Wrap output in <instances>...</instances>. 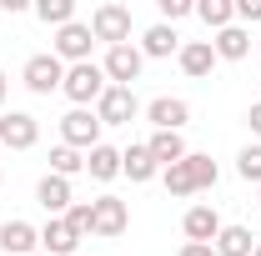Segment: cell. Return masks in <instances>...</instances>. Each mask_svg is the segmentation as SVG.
<instances>
[{"label": "cell", "instance_id": "1", "mask_svg": "<svg viewBox=\"0 0 261 256\" xmlns=\"http://www.w3.org/2000/svg\"><path fill=\"white\" fill-rule=\"evenodd\" d=\"M161 181H166L171 196H196V191H211L221 181V166L211 156H201V151H186V161H176V166L161 171Z\"/></svg>", "mask_w": 261, "mask_h": 256}, {"label": "cell", "instance_id": "31", "mask_svg": "<svg viewBox=\"0 0 261 256\" xmlns=\"http://www.w3.org/2000/svg\"><path fill=\"white\" fill-rule=\"evenodd\" d=\"M246 126H251V136H261V100L251 106V111H246Z\"/></svg>", "mask_w": 261, "mask_h": 256}, {"label": "cell", "instance_id": "18", "mask_svg": "<svg viewBox=\"0 0 261 256\" xmlns=\"http://www.w3.org/2000/svg\"><path fill=\"white\" fill-rule=\"evenodd\" d=\"M75 246H81V236L70 231L65 216H50V221L40 226V251H45V256H70Z\"/></svg>", "mask_w": 261, "mask_h": 256}, {"label": "cell", "instance_id": "20", "mask_svg": "<svg viewBox=\"0 0 261 256\" xmlns=\"http://www.w3.org/2000/svg\"><path fill=\"white\" fill-rule=\"evenodd\" d=\"M146 151L156 156V166H176V161H186V141H181V131H151V141H146Z\"/></svg>", "mask_w": 261, "mask_h": 256}, {"label": "cell", "instance_id": "8", "mask_svg": "<svg viewBox=\"0 0 261 256\" xmlns=\"http://www.w3.org/2000/svg\"><path fill=\"white\" fill-rule=\"evenodd\" d=\"M141 65H146L141 45H111V50H106V61H100V70H106V81H111V86H130V91H136Z\"/></svg>", "mask_w": 261, "mask_h": 256}, {"label": "cell", "instance_id": "10", "mask_svg": "<svg viewBox=\"0 0 261 256\" xmlns=\"http://www.w3.org/2000/svg\"><path fill=\"white\" fill-rule=\"evenodd\" d=\"M35 141H40V121H35L31 111H5V116H0V146L31 151Z\"/></svg>", "mask_w": 261, "mask_h": 256}, {"label": "cell", "instance_id": "13", "mask_svg": "<svg viewBox=\"0 0 261 256\" xmlns=\"http://www.w3.org/2000/svg\"><path fill=\"white\" fill-rule=\"evenodd\" d=\"M146 121H151L156 131H181L186 121H191V106H186L181 96H156L151 106H146Z\"/></svg>", "mask_w": 261, "mask_h": 256}, {"label": "cell", "instance_id": "2", "mask_svg": "<svg viewBox=\"0 0 261 256\" xmlns=\"http://www.w3.org/2000/svg\"><path fill=\"white\" fill-rule=\"evenodd\" d=\"M106 70H100L96 61H81V65H65V81H61V91L70 106H81V111H96V100L106 96Z\"/></svg>", "mask_w": 261, "mask_h": 256}, {"label": "cell", "instance_id": "17", "mask_svg": "<svg viewBox=\"0 0 261 256\" xmlns=\"http://www.w3.org/2000/svg\"><path fill=\"white\" fill-rule=\"evenodd\" d=\"M0 251L35 256V251H40V231H35L31 221H5V226H0Z\"/></svg>", "mask_w": 261, "mask_h": 256}, {"label": "cell", "instance_id": "22", "mask_svg": "<svg viewBox=\"0 0 261 256\" xmlns=\"http://www.w3.org/2000/svg\"><path fill=\"white\" fill-rule=\"evenodd\" d=\"M211 246H216V256H251L256 251V236H251V226H221V236Z\"/></svg>", "mask_w": 261, "mask_h": 256}, {"label": "cell", "instance_id": "14", "mask_svg": "<svg viewBox=\"0 0 261 256\" xmlns=\"http://www.w3.org/2000/svg\"><path fill=\"white\" fill-rule=\"evenodd\" d=\"M176 65L191 75V81H206L211 70H216V50H211V40H181V56Z\"/></svg>", "mask_w": 261, "mask_h": 256}, {"label": "cell", "instance_id": "21", "mask_svg": "<svg viewBox=\"0 0 261 256\" xmlns=\"http://www.w3.org/2000/svg\"><path fill=\"white\" fill-rule=\"evenodd\" d=\"M86 176H91V181H116V176H121V151L106 146V141H100L96 151H86Z\"/></svg>", "mask_w": 261, "mask_h": 256}, {"label": "cell", "instance_id": "26", "mask_svg": "<svg viewBox=\"0 0 261 256\" xmlns=\"http://www.w3.org/2000/svg\"><path fill=\"white\" fill-rule=\"evenodd\" d=\"M236 176H241V181H256V186H261V146H246V151L236 156Z\"/></svg>", "mask_w": 261, "mask_h": 256}, {"label": "cell", "instance_id": "29", "mask_svg": "<svg viewBox=\"0 0 261 256\" xmlns=\"http://www.w3.org/2000/svg\"><path fill=\"white\" fill-rule=\"evenodd\" d=\"M261 20V0H236V25H256Z\"/></svg>", "mask_w": 261, "mask_h": 256}, {"label": "cell", "instance_id": "12", "mask_svg": "<svg viewBox=\"0 0 261 256\" xmlns=\"http://www.w3.org/2000/svg\"><path fill=\"white\" fill-rule=\"evenodd\" d=\"M35 201L45 206V216H65L70 206H75V191H70V181L65 176H40V186H35Z\"/></svg>", "mask_w": 261, "mask_h": 256}, {"label": "cell", "instance_id": "9", "mask_svg": "<svg viewBox=\"0 0 261 256\" xmlns=\"http://www.w3.org/2000/svg\"><path fill=\"white\" fill-rule=\"evenodd\" d=\"M91 45H96V35H91V20H70V25H61V31H56V56H61L65 65L91 61Z\"/></svg>", "mask_w": 261, "mask_h": 256}, {"label": "cell", "instance_id": "28", "mask_svg": "<svg viewBox=\"0 0 261 256\" xmlns=\"http://www.w3.org/2000/svg\"><path fill=\"white\" fill-rule=\"evenodd\" d=\"M65 221H70L75 236H91V201H75V206L65 211Z\"/></svg>", "mask_w": 261, "mask_h": 256}, {"label": "cell", "instance_id": "4", "mask_svg": "<svg viewBox=\"0 0 261 256\" xmlns=\"http://www.w3.org/2000/svg\"><path fill=\"white\" fill-rule=\"evenodd\" d=\"M100 131H106V126L96 121V111L70 106V111L61 116V146H70V151L86 156V151H96V146H100Z\"/></svg>", "mask_w": 261, "mask_h": 256}, {"label": "cell", "instance_id": "19", "mask_svg": "<svg viewBox=\"0 0 261 256\" xmlns=\"http://www.w3.org/2000/svg\"><path fill=\"white\" fill-rule=\"evenodd\" d=\"M211 50H216V61H246L251 56V31L246 25H226V31L211 35Z\"/></svg>", "mask_w": 261, "mask_h": 256}, {"label": "cell", "instance_id": "15", "mask_svg": "<svg viewBox=\"0 0 261 256\" xmlns=\"http://www.w3.org/2000/svg\"><path fill=\"white\" fill-rule=\"evenodd\" d=\"M141 56L146 61H166V56H181V35H176V25H146V35H141Z\"/></svg>", "mask_w": 261, "mask_h": 256}, {"label": "cell", "instance_id": "3", "mask_svg": "<svg viewBox=\"0 0 261 256\" xmlns=\"http://www.w3.org/2000/svg\"><path fill=\"white\" fill-rule=\"evenodd\" d=\"M20 81H25L31 96H50V91H61V81H65V61L56 50H40V56H31L20 65Z\"/></svg>", "mask_w": 261, "mask_h": 256}, {"label": "cell", "instance_id": "11", "mask_svg": "<svg viewBox=\"0 0 261 256\" xmlns=\"http://www.w3.org/2000/svg\"><path fill=\"white\" fill-rule=\"evenodd\" d=\"M221 226H226V221H221V216H216V206H206V201H196L191 211L181 216V231H186V241H206V246L221 236Z\"/></svg>", "mask_w": 261, "mask_h": 256}, {"label": "cell", "instance_id": "23", "mask_svg": "<svg viewBox=\"0 0 261 256\" xmlns=\"http://www.w3.org/2000/svg\"><path fill=\"white\" fill-rule=\"evenodd\" d=\"M196 15L211 31H226V25H236V0H196Z\"/></svg>", "mask_w": 261, "mask_h": 256}, {"label": "cell", "instance_id": "30", "mask_svg": "<svg viewBox=\"0 0 261 256\" xmlns=\"http://www.w3.org/2000/svg\"><path fill=\"white\" fill-rule=\"evenodd\" d=\"M176 256H216V246H206V241H181Z\"/></svg>", "mask_w": 261, "mask_h": 256}, {"label": "cell", "instance_id": "33", "mask_svg": "<svg viewBox=\"0 0 261 256\" xmlns=\"http://www.w3.org/2000/svg\"><path fill=\"white\" fill-rule=\"evenodd\" d=\"M251 256H261V241H256V251H251Z\"/></svg>", "mask_w": 261, "mask_h": 256}, {"label": "cell", "instance_id": "16", "mask_svg": "<svg viewBox=\"0 0 261 256\" xmlns=\"http://www.w3.org/2000/svg\"><path fill=\"white\" fill-rule=\"evenodd\" d=\"M121 176H130L136 186H146V181H156V176H161V166H156V156L146 151V141H136V146L121 151Z\"/></svg>", "mask_w": 261, "mask_h": 256}, {"label": "cell", "instance_id": "25", "mask_svg": "<svg viewBox=\"0 0 261 256\" xmlns=\"http://www.w3.org/2000/svg\"><path fill=\"white\" fill-rule=\"evenodd\" d=\"M35 15H40L45 25H56V31H61V25L75 20V0H40V5H35Z\"/></svg>", "mask_w": 261, "mask_h": 256}, {"label": "cell", "instance_id": "34", "mask_svg": "<svg viewBox=\"0 0 261 256\" xmlns=\"http://www.w3.org/2000/svg\"><path fill=\"white\" fill-rule=\"evenodd\" d=\"M0 186H5V171H0Z\"/></svg>", "mask_w": 261, "mask_h": 256}, {"label": "cell", "instance_id": "35", "mask_svg": "<svg viewBox=\"0 0 261 256\" xmlns=\"http://www.w3.org/2000/svg\"><path fill=\"white\" fill-rule=\"evenodd\" d=\"M35 256H45V251H35Z\"/></svg>", "mask_w": 261, "mask_h": 256}, {"label": "cell", "instance_id": "27", "mask_svg": "<svg viewBox=\"0 0 261 256\" xmlns=\"http://www.w3.org/2000/svg\"><path fill=\"white\" fill-rule=\"evenodd\" d=\"M156 10H161V25H176V20L196 15V5H191V0H156Z\"/></svg>", "mask_w": 261, "mask_h": 256}, {"label": "cell", "instance_id": "6", "mask_svg": "<svg viewBox=\"0 0 261 256\" xmlns=\"http://www.w3.org/2000/svg\"><path fill=\"white\" fill-rule=\"evenodd\" d=\"M126 226H130V206L121 196H96L91 201V236L116 241V236H126Z\"/></svg>", "mask_w": 261, "mask_h": 256}, {"label": "cell", "instance_id": "24", "mask_svg": "<svg viewBox=\"0 0 261 256\" xmlns=\"http://www.w3.org/2000/svg\"><path fill=\"white\" fill-rule=\"evenodd\" d=\"M81 171H86V156H81V151H70V146H56V151H50V176H65V181H70V176H81Z\"/></svg>", "mask_w": 261, "mask_h": 256}, {"label": "cell", "instance_id": "36", "mask_svg": "<svg viewBox=\"0 0 261 256\" xmlns=\"http://www.w3.org/2000/svg\"><path fill=\"white\" fill-rule=\"evenodd\" d=\"M256 196H261V186H256Z\"/></svg>", "mask_w": 261, "mask_h": 256}, {"label": "cell", "instance_id": "7", "mask_svg": "<svg viewBox=\"0 0 261 256\" xmlns=\"http://www.w3.org/2000/svg\"><path fill=\"white\" fill-rule=\"evenodd\" d=\"M141 116V100L130 86H106V96L96 100V121L100 126H130Z\"/></svg>", "mask_w": 261, "mask_h": 256}, {"label": "cell", "instance_id": "32", "mask_svg": "<svg viewBox=\"0 0 261 256\" xmlns=\"http://www.w3.org/2000/svg\"><path fill=\"white\" fill-rule=\"evenodd\" d=\"M5 91H10V81H5V70H0V106H5Z\"/></svg>", "mask_w": 261, "mask_h": 256}, {"label": "cell", "instance_id": "5", "mask_svg": "<svg viewBox=\"0 0 261 256\" xmlns=\"http://www.w3.org/2000/svg\"><path fill=\"white\" fill-rule=\"evenodd\" d=\"M91 35L106 40V50H111V45H130V10L116 5V0L96 5V10H91Z\"/></svg>", "mask_w": 261, "mask_h": 256}]
</instances>
